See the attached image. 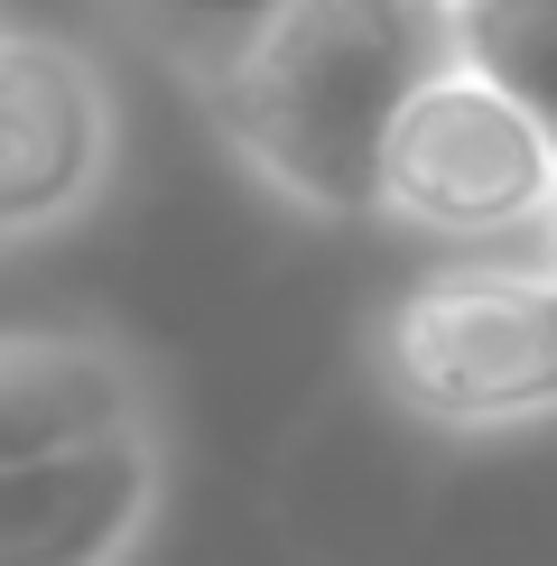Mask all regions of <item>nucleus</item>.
Here are the masks:
<instances>
[{"label":"nucleus","instance_id":"7ed1b4c3","mask_svg":"<svg viewBox=\"0 0 557 566\" xmlns=\"http://www.w3.org/2000/svg\"><path fill=\"white\" fill-rule=\"evenodd\" d=\"M371 381L437 437H521L557 418V270L539 251H455L371 316Z\"/></svg>","mask_w":557,"mask_h":566},{"label":"nucleus","instance_id":"20e7f679","mask_svg":"<svg viewBox=\"0 0 557 566\" xmlns=\"http://www.w3.org/2000/svg\"><path fill=\"white\" fill-rule=\"evenodd\" d=\"M548 196H557V139L521 103H502L493 84L437 56V75L390 122L371 214L446 251H539Z\"/></svg>","mask_w":557,"mask_h":566},{"label":"nucleus","instance_id":"f03ea898","mask_svg":"<svg viewBox=\"0 0 557 566\" xmlns=\"http://www.w3.org/2000/svg\"><path fill=\"white\" fill-rule=\"evenodd\" d=\"M177 75L270 196L307 214H371L390 122L437 75V19L428 0H288Z\"/></svg>","mask_w":557,"mask_h":566},{"label":"nucleus","instance_id":"f257e3e1","mask_svg":"<svg viewBox=\"0 0 557 566\" xmlns=\"http://www.w3.org/2000/svg\"><path fill=\"white\" fill-rule=\"evenodd\" d=\"M168 483V399L122 335L0 325V566H139Z\"/></svg>","mask_w":557,"mask_h":566},{"label":"nucleus","instance_id":"0eeeda50","mask_svg":"<svg viewBox=\"0 0 557 566\" xmlns=\"http://www.w3.org/2000/svg\"><path fill=\"white\" fill-rule=\"evenodd\" d=\"M103 10L130 19L139 38H158L177 65H196V56H214V46L251 38L270 10H288V0H103Z\"/></svg>","mask_w":557,"mask_h":566},{"label":"nucleus","instance_id":"423d86ee","mask_svg":"<svg viewBox=\"0 0 557 566\" xmlns=\"http://www.w3.org/2000/svg\"><path fill=\"white\" fill-rule=\"evenodd\" d=\"M437 56L557 139V0H428Z\"/></svg>","mask_w":557,"mask_h":566},{"label":"nucleus","instance_id":"6e6552de","mask_svg":"<svg viewBox=\"0 0 557 566\" xmlns=\"http://www.w3.org/2000/svg\"><path fill=\"white\" fill-rule=\"evenodd\" d=\"M539 261L557 270V196H548V232H539Z\"/></svg>","mask_w":557,"mask_h":566},{"label":"nucleus","instance_id":"39448f33","mask_svg":"<svg viewBox=\"0 0 557 566\" xmlns=\"http://www.w3.org/2000/svg\"><path fill=\"white\" fill-rule=\"evenodd\" d=\"M122 168V103L93 46L0 29V251L75 232Z\"/></svg>","mask_w":557,"mask_h":566}]
</instances>
